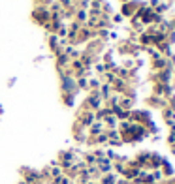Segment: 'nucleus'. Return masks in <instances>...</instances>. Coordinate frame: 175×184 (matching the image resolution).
Listing matches in <instances>:
<instances>
[{
  "mask_svg": "<svg viewBox=\"0 0 175 184\" xmlns=\"http://www.w3.org/2000/svg\"><path fill=\"white\" fill-rule=\"evenodd\" d=\"M113 182H115V177H111V175L104 179V184H113Z\"/></svg>",
  "mask_w": 175,
  "mask_h": 184,
  "instance_id": "obj_1",
  "label": "nucleus"
},
{
  "mask_svg": "<svg viewBox=\"0 0 175 184\" xmlns=\"http://www.w3.org/2000/svg\"><path fill=\"white\" fill-rule=\"evenodd\" d=\"M100 130H102V124H94V126H92V134H98Z\"/></svg>",
  "mask_w": 175,
  "mask_h": 184,
  "instance_id": "obj_2",
  "label": "nucleus"
}]
</instances>
